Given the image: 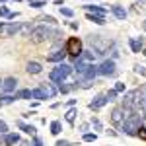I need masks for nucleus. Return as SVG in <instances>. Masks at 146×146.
Here are the masks:
<instances>
[{
	"label": "nucleus",
	"instance_id": "4468645a",
	"mask_svg": "<svg viewBox=\"0 0 146 146\" xmlns=\"http://www.w3.org/2000/svg\"><path fill=\"white\" fill-rule=\"evenodd\" d=\"M78 58L82 60V62H88V64H90L92 60L96 58V53H94V51H82V55H80ZM74 60H76V58H74Z\"/></svg>",
	"mask_w": 146,
	"mask_h": 146
},
{
	"label": "nucleus",
	"instance_id": "37998d69",
	"mask_svg": "<svg viewBox=\"0 0 146 146\" xmlns=\"http://www.w3.org/2000/svg\"><path fill=\"white\" fill-rule=\"evenodd\" d=\"M144 29H146V22H144Z\"/></svg>",
	"mask_w": 146,
	"mask_h": 146
},
{
	"label": "nucleus",
	"instance_id": "f8f14e48",
	"mask_svg": "<svg viewBox=\"0 0 146 146\" xmlns=\"http://www.w3.org/2000/svg\"><path fill=\"white\" fill-rule=\"evenodd\" d=\"M20 142V135H16V133H8V135L4 136V144L6 146H14Z\"/></svg>",
	"mask_w": 146,
	"mask_h": 146
},
{
	"label": "nucleus",
	"instance_id": "4be33fe9",
	"mask_svg": "<svg viewBox=\"0 0 146 146\" xmlns=\"http://www.w3.org/2000/svg\"><path fill=\"white\" fill-rule=\"evenodd\" d=\"M64 119L72 125V123H74V119H76V109H68V113H66V117H64Z\"/></svg>",
	"mask_w": 146,
	"mask_h": 146
},
{
	"label": "nucleus",
	"instance_id": "7c9ffc66",
	"mask_svg": "<svg viewBox=\"0 0 146 146\" xmlns=\"http://www.w3.org/2000/svg\"><path fill=\"white\" fill-rule=\"evenodd\" d=\"M105 96H107V100H109V101H115V98H117V92H115V90H109Z\"/></svg>",
	"mask_w": 146,
	"mask_h": 146
},
{
	"label": "nucleus",
	"instance_id": "393cba45",
	"mask_svg": "<svg viewBox=\"0 0 146 146\" xmlns=\"http://www.w3.org/2000/svg\"><path fill=\"white\" fill-rule=\"evenodd\" d=\"M10 14H12V12L8 10L6 6H0V16H2V18H10Z\"/></svg>",
	"mask_w": 146,
	"mask_h": 146
},
{
	"label": "nucleus",
	"instance_id": "c756f323",
	"mask_svg": "<svg viewBox=\"0 0 146 146\" xmlns=\"http://www.w3.org/2000/svg\"><path fill=\"white\" fill-rule=\"evenodd\" d=\"M96 138H98V136L92 135V133H86V135H84V140H86V142H94Z\"/></svg>",
	"mask_w": 146,
	"mask_h": 146
},
{
	"label": "nucleus",
	"instance_id": "1a4fd4ad",
	"mask_svg": "<svg viewBox=\"0 0 146 146\" xmlns=\"http://www.w3.org/2000/svg\"><path fill=\"white\" fill-rule=\"evenodd\" d=\"M39 88L43 90V94L47 96V100H51V98H55V96H56V90L53 88V84H47V82H43Z\"/></svg>",
	"mask_w": 146,
	"mask_h": 146
},
{
	"label": "nucleus",
	"instance_id": "423d86ee",
	"mask_svg": "<svg viewBox=\"0 0 146 146\" xmlns=\"http://www.w3.org/2000/svg\"><path fill=\"white\" fill-rule=\"evenodd\" d=\"M107 101H109V100H107V96H105V94H101V96H98L94 101H90V109L98 111V109H101V107H103Z\"/></svg>",
	"mask_w": 146,
	"mask_h": 146
},
{
	"label": "nucleus",
	"instance_id": "9d476101",
	"mask_svg": "<svg viewBox=\"0 0 146 146\" xmlns=\"http://www.w3.org/2000/svg\"><path fill=\"white\" fill-rule=\"evenodd\" d=\"M64 56H66L64 51H55V53H51V55L47 56V60H49V62H62Z\"/></svg>",
	"mask_w": 146,
	"mask_h": 146
},
{
	"label": "nucleus",
	"instance_id": "ddd939ff",
	"mask_svg": "<svg viewBox=\"0 0 146 146\" xmlns=\"http://www.w3.org/2000/svg\"><path fill=\"white\" fill-rule=\"evenodd\" d=\"M84 8H86V12H88V14H94V16H103V18H105V8H100V6H84Z\"/></svg>",
	"mask_w": 146,
	"mask_h": 146
},
{
	"label": "nucleus",
	"instance_id": "412c9836",
	"mask_svg": "<svg viewBox=\"0 0 146 146\" xmlns=\"http://www.w3.org/2000/svg\"><path fill=\"white\" fill-rule=\"evenodd\" d=\"M88 20L94 23H98V25H103L105 23V18L103 16H94V14H88Z\"/></svg>",
	"mask_w": 146,
	"mask_h": 146
},
{
	"label": "nucleus",
	"instance_id": "2eb2a0df",
	"mask_svg": "<svg viewBox=\"0 0 146 146\" xmlns=\"http://www.w3.org/2000/svg\"><path fill=\"white\" fill-rule=\"evenodd\" d=\"M27 72H29V74H39V72H41V70H43V66H41V64H39V62H35V60H31V62H27Z\"/></svg>",
	"mask_w": 146,
	"mask_h": 146
},
{
	"label": "nucleus",
	"instance_id": "39448f33",
	"mask_svg": "<svg viewBox=\"0 0 146 146\" xmlns=\"http://www.w3.org/2000/svg\"><path fill=\"white\" fill-rule=\"evenodd\" d=\"M98 74H101V76H113L115 74V60H103L98 66Z\"/></svg>",
	"mask_w": 146,
	"mask_h": 146
},
{
	"label": "nucleus",
	"instance_id": "f3484780",
	"mask_svg": "<svg viewBox=\"0 0 146 146\" xmlns=\"http://www.w3.org/2000/svg\"><path fill=\"white\" fill-rule=\"evenodd\" d=\"M31 98H33V100H37V101L47 100V96L43 94V90H41V88H35V90H31Z\"/></svg>",
	"mask_w": 146,
	"mask_h": 146
},
{
	"label": "nucleus",
	"instance_id": "20e7f679",
	"mask_svg": "<svg viewBox=\"0 0 146 146\" xmlns=\"http://www.w3.org/2000/svg\"><path fill=\"white\" fill-rule=\"evenodd\" d=\"M70 72H72V66H68V64H64V62H58V64H56V68H53V70H51V80L60 84V82L66 78Z\"/></svg>",
	"mask_w": 146,
	"mask_h": 146
},
{
	"label": "nucleus",
	"instance_id": "c03bdc74",
	"mask_svg": "<svg viewBox=\"0 0 146 146\" xmlns=\"http://www.w3.org/2000/svg\"><path fill=\"white\" fill-rule=\"evenodd\" d=\"M0 27H2V23H0Z\"/></svg>",
	"mask_w": 146,
	"mask_h": 146
},
{
	"label": "nucleus",
	"instance_id": "79ce46f5",
	"mask_svg": "<svg viewBox=\"0 0 146 146\" xmlns=\"http://www.w3.org/2000/svg\"><path fill=\"white\" fill-rule=\"evenodd\" d=\"M0 88H2V80H0Z\"/></svg>",
	"mask_w": 146,
	"mask_h": 146
},
{
	"label": "nucleus",
	"instance_id": "5701e85b",
	"mask_svg": "<svg viewBox=\"0 0 146 146\" xmlns=\"http://www.w3.org/2000/svg\"><path fill=\"white\" fill-rule=\"evenodd\" d=\"M60 133V123L58 121H53L51 123V135H58Z\"/></svg>",
	"mask_w": 146,
	"mask_h": 146
},
{
	"label": "nucleus",
	"instance_id": "aec40b11",
	"mask_svg": "<svg viewBox=\"0 0 146 146\" xmlns=\"http://www.w3.org/2000/svg\"><path fill=\"white\" fill-rule=\"evenodd\" d=\"M12 101H16V96H10V94H6V96H0V107L2 105H8Z\"/></svg>",
	"mask_w": 146,
	"mask_h": 146
},
{
	"label": "nucleus",
	"instance_id": "f704fd0d",
	"mask_svg": "<svg viewBox=\"0 0 146 146\" xmlns=\"http://www.w3.org/2000/svg\"><path fill=\"white\" fill-rule=\"evenodd\" d=\"M55 146H70V142H66V140H58Z\"/></svg>",
	"mask_w": 146,
	"mask_h": 146
},
{
	"label": "nucleus",
	"instance_id": "4c0bfd02",
	"mask_svg": "<svg viewBox=\"0 0 146 146\" xmlns=\"http://www.w3.org/2000/svg\"><path fill=\"white\" fill-rule=\"evenodd\" d=\"M140 115H142V119H146V109H142V111H140Z\"/></svg>",
	"mask_w": 146,
	"mask_h": 146
},
{
	"label": "nucleus",
	"instance_id": "ea45409f",
	"mask_svg": "<svg viewBox=\"0 0 146 146\" xmlns=\"http://www.w3.org/2000/svg\"><path fill=\"white\" fill-rule=\"evenodd\" d=\"M142 92H144V98H146V86H144V88H142Z\"/></svg>",
	"mask_w": 146,
	"mask_h": 146
},
{
	"label": "nucleus",
	"instance_id": "f257e3e1",
	"mask_svg": "<svg viewBox=\"0 0 146 146\" xmlns=\"http://www.w3.org/2000/svg\"><path fill=\"white\" fill-rule=\"evenodd\" d=\"M140 127H142V115H140V111H135L129 119L123 121L121 131H123L125 135H129V136H136V133H138Z\"/></svg>",
	"mask_w": 146,
	"mask_h": 146
},
{
	"label": "nucleus",
	"instance_id": "c9c22d12",
	"mask_svg": "<svg viewBox=\"0 0 146 146\" xmlns=\"http://www.w3.org/2000/svg\"><path fill=\"white\" fill-rule=\"evenodd\" d=\"M43 22H47V23H55V18H51V16H47V18H43Z\"/></svg>",
	"mask_w": 146,
	"mask_h": 146
},
{
	"label": "nucleus",
	"instance_id": "473e14b6",
	"mask_svg": "<svg viewBox=\"0 0 146 146\" xmlns=\"http://www.w3.org/2000/svg\"><path fill=\"white\" fill-rule=\"evenodd\" d=\"M31 6L33 8H41V6H45V2H35V0H31Z\"/></svg>",
	"mask_w": 146,
	"mask_h": 146
},
{
	"label": "nucleus",
	"instance_id": "2f4dec72",
	"mask_svg": "<svg viewBox=\"0 0 146 146\" xmlns=\"http://www.w3.org/2000/svg\"><path fill=\"white\" fill-rule=\"evenodd\" d=\"M136 135L140 136V138H144V140H146V127H140V129H138V133H136Z\"/></svg>",
	"mask_w": 146,
	"mask_h": 146
},
{
	"label": "nucleus",
	"instance_id": "b1692460",
	"mask_svg": "<svg viewBox=\"0 0 146 146\" xmlns=\"http://www.w3.org/2000/svg\"><path fill=\"white\" fill-rule=\"evenodd\" d=\"M70 90H72V88H70V86H64L62 82H60V84H58V88H56V92H60V94H68Z\"/></svg>",
	"mask_w": 146,
	"mask_h": 146
},
{
	"label": "nucleus",
	"instance_id": "0eeeda50",
	"mask_svg": "<svg viewBox=\"0 0 146 146\" xmlns=\"http://www.w3.org/2000/svg\"><path fill=\"white\" fill-rule=\"evenodd\" d=\"M16 84H18V80L12 78V76H10V78H4V80H2V90L8 92V94H12V92L16 90Z\"/></svg>",
	"mask_w": 146,
	"mask_h": 146
},
{
	"label": "nucleus",
	"instance_id": "f03ea898",
	"mask_svg": "<svg viewBox=\"0 0 146 146\" xmlns=\"http://www.w3.org/2000/svg\"><path fill=\"white\" fill-rule=\"evenodd\" d=\"M53 35H56L55 29H49L47 25H37V27H33V31L29 33V37H31L33 43H43L47 39H51Z\"/></svg>",
	"mask_w": 146,
	"mask_h": 146
},
{
	"label": "nucleus",
	"instance_id": "6e6552de",
	"mask_svg": "<svg viewBox=\"0 0 146 146\" xmlns=\"http://www.w3.org/2000/svg\"><path fill=\"white\" fill-rule=\"evenodd\" d=\"M20 27H22V23H10V25H2L0 29L6 35H16V33H20Z\"/></svg>",
	"mask_w": 146,
	"mask_h": 146
},
{
	"label": "nucleus",
	"instance_id": "6ab92c4d",
	"mask_svg": "<svg viewBox=\"0 0 146 146\" xmlns=\"http://www.w3.org/2000/svg\"><path fill=\"white\" fill-rule=\"evenodd\" d=\"M16 100H31V90H20L16 94Z\"/></svg>",
	"mask_w": 146,
	"mask_h": 146
},
{
	"label": "nucleus",
	"instance_id": "7ed1b4c3",
	"mask_svg": "<svg viewBox=\"0 0 146 146\" xmlns=\"http://www.w3.org/2000/svg\"><path fill=\"white\" fill-rule=\"evenodd\" d=\"M82 51H84V47H82V41H80L78 37H70L66 41V47H64V53L70 55L72 58H78L82 55Z\"/></svg>",
	"mask_w": 146,
	"mask_h": 146
},
{
	"label": "nucleus",
	"instance_id": "dca6fc26",
	"mask_svg": "<svg viewBox=\"0 0 146 146\" xmlns=\"http://www.w3.org/2000/svg\"><path fill=\"white\" fill-rule=\"evenodd\" d=\"M129 45L133 49V53H140V51H142V39H140V41H138V39H131Z\"/></svg>",
	"mask_w": 146,
	"mask_h": 146
},
{
	"label": "nucleus",
	"instance_id": "58836bf2",
	"mask_svg": "<svg viewBox=\"0 0 146 146\" xmlns=\"http://www.w3.org/2000/svg\"><path fill=\"white\" fill-rule=\"evenodd\" d=\"M22 146H31V144H29V142H22Z\"/></svg>",
	"mask_w": 146,
	"mask_h": 146
},
{
	"label": "nucleus",
	"instance_id": "c85d7f7f",
	"mask_svg": "<svg viewBox=\"0 0 146 146\" xmlns=\"http://www.w3.org/2000/svg\"><path fill=\"white\" fill-rule=\"evenodd\" d=\"M0 135H8V125L4 121H0Z\"/></svg>",
	"mask_w": 146,
	"mask_h": 146
},
{
	"label": "nucleus",
	"instance_id": "72a5a7b5",
	"mask_svg": "<svg viewBox=\"0 0 146 146\" xmlns=\"http://www.w3.org/2000/svg\"><path fill=\"white\" fill-rule=\"evenodd\" d=\"M33 146H43V140H41V138H37V136H35V138H33Z\"/></svg>",
	"mask_w": 146,
	"mask_h": 146
},
{
	"label": "nucleus",
	"instance_id": "9b49d317",
	"mask_svg": "<svg viewBox=\"0 0 146 146\" xmlns=\"http://www.w3.org/2000/svg\"><path fill=\"white\" fill-rule=\"evenodd\" d=\"M111 12H113V16H115L117 20H125V18H127V10H125L123 6H117V4H115V6H111Z\"/></svg>",
	"mask_w": 146,
	"mask_h": 146
},
{
	"label": "nucleus",
	"instance_id": "e433bc0d",
	"mask_svg": "<svg viewBox=\"0 0 146 146\" xmlns=\"http://www.w3.org/2000/svg\"><path fill=\"white\" fill-rule=\"evenodd\" d=\"M92 125H94L96 129H101V123H100V121H98V119H94V121H92Z\"/></svg>",
	"mask_w": 146,
	"mask_h": 146
},
{
	"label": "nucleus",
	"instance_id": "bb28decb",
	"mask_svg": "<svg viewBox=\"0 0 146 146\" xmlns=\"http://www.w3.org/2000/svg\"><path fill=\"white\" fill-rule=\"evenodd\" d=\"M60 14H62V16H66V18H72V14H74V12L70 10V8H62V6H60Z\"/></svg>",
	"mask_w": 146,
	"mask_h": 146
},
{
	"label": "nucleus",
	"instance_id": "a878e982",
	"mask_svg": "<svg viewBox=\"0 0 146 146\" xmlns=\"http://www.w3.org/2000/svg\"><path fill=\"white\" fill-rule=\"evenodd\" d=\"M135 72H136V74H140V76H146V66L136 64V66H135Z\"/></svg>",
	"mask_w": 146,
	"mask_h": 146
},
{
	"label": "nucleus",
	"instance_id": "a19ab883",
	"mask_svg": "<svg viewBox=\"0 0 146 146\" xmlns=\"http://www.w3.org/2000/svg\"><path fill=\"white\" fill-rule=\"evenodd\" d=\"M142 55H146V49H144V51H142Z\"/></svg>",
	"mask_w": 146,
	"mask_h": 146
},
{
	"label": "nucleus",
	"instance_id": "a211bd4d",
	"mask_svg": "<svg viewBox=\"0 0 146 146\" xmlns=\"http://www.w3.org/2000/svg\"><path fill=\"white\" fill-rule=\"evenodd\" d=\"M18 127H20L22 131H25L27 135H35V127H33V125H25L23 121H20V123H18Z\"/></svg>",
	"mask_w": 146,
	"mask_h": 146
},
{
	"label": "nucleus",
	"instance_id": "cd10ccee",
	"mask_svg": "<svg viewBox=\"0 0 146 146\" xmlns=\"http://www.w3.org/2000/svg\"><path fill=\"white\" fill-rule=\"evenodd\" d=\"M113 90L117 92V94H121V92H125V84H123V82H117V84H115V88H113Z\"/></svg>",
	"mask_w": 146,
	"mask_h": 146
}]
</instances>
